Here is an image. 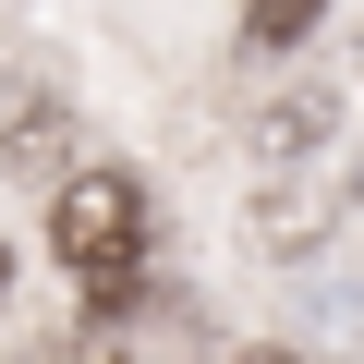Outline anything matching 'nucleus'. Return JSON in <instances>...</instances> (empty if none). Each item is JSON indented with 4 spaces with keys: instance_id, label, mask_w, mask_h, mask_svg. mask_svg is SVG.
Returning <instances> with one entry per match:
<instances>
[{
    "instance_id": "nucleus-1",
    "label": "nucleus",
    "mask_w": 364,
    "mask_h": 364,
    "mask_svg": "<svg viewBox=\"0 0 364 364\" xmlns=\"http://www.w3.org/2000/svg\"><path fill=\"white\" fill-rule=\"evenodd\" d=\"M328 97H291L267 134H255V231H267V255H316V231H328V207H352V170L328 182Z\"/></svg>"
},
{
    "instance_id": "nucleus-2",
    "label": "nucleus",
    "mask_w": 364,
    "mask_h": 364,
    "mask_svg": "<svg viewBox=\"0 0 364 364\" xmlns=\"http://www.w3.org/2000/svg\"><path fill=\"white\" fill-rule=\"evenodd\" d=\"M49 243H61V267L97 279V291L134 279V267H146V182L109 170V158H97V170H61V182H49Z\"/></svg>"
},
{
    "instance_id": "nucleus-3",
    "label": "nucleus",
    "mask_w": 364,
    "mask_h": 364,
    "mask_svg": "<svg viewBox=\"0 0 364 364\" xmlns=\"http://www.w3.org/2000/svg\"><path fill=\"white\" fill-rule=\"evenodd\" d=\"M328 0H243V49H304V25Z\"/></svg>"
},
{
    "instance_id": "nucleus-4",
    "label": "nucleus",
    "mask_w": 364,
    "mask_h": 364,
    "mask_svg": "<svg viewBox=\"0 0 364 364\" xmlns=\"http://www.w3.org/2000/svg\"><path fill=\"white\" fill-rule=\"evenodd\" d=\"M0 304H13V243H0Z\"/></svg>"
},
{
    "instance_id": "nucleus-5",
    "label": "nucleus",
    "mask_w": 364,
    "mask_h": 364,
    "mask_svg": "<svg viewBox=\"0 0 364 364\" xmlns=\"http://www.w3.org/2000/svg\"><path fill=\"white\" fill-rule=\"evenodd\" d=\"M352 207H364V158H352Z\"/></svg>"
},
{
    "instance_id": "nucleus-6",
    "label": "nucleus",
    "mask_w": 364,
    "mask_h": 364,
    "mask_svg": "<svg viewBox=\"0 0 364 364\" xmlns=\"http://www.w3.org/2000/svg\"><path fill=\"white\" fill-rule=\"evenodd\" d=\"M255 364H291V352H255Z\"/></svg>"
}]
</instances>
